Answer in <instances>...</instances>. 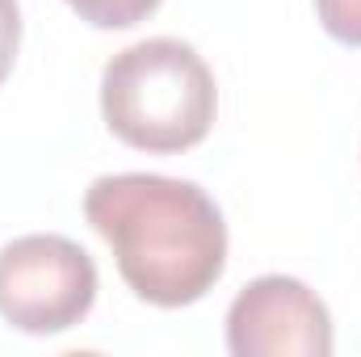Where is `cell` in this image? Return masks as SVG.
Returning <instances> with one entry per match:
<instances>
[{
  "label": "cell",
  "mask_w": 361,
  "mask_h": 357,
  "mask_svg": "<svg viewBox=\"0 0 361 357\" xmlns=\"http://www.w3.org/2000/svg\"><path fill=\"white\" fill-rule=\"evenodd\" d=\"M89 227L114 248L122 282L152 307H189L227 269V223L214 198L180 177L114 173L85 193Z\"/></svg>",
  "instance_id": "obj_1"
},
{
  "label": "cell",
  "mask_w": 361,
  "mask_h": 357,
  "mask_svg": "<svg viewBox=\"0 0 361 357\" xmlns=\"http://www.w3.org/2000/svg\"><path fill=\"white\" fill-rule=\"evenodd\" d=\"M101 114L114 139L135 152H189L219 114L214 72L180 38H143L105 63Z\"/></svg>",
  "instance_id": "obj_2"
},
{
  "label": "cell",
  "mask_w": 361,
  "mask_h": 357,
  "mask_svg": "<svg viewBox=\"0 0 361 357\" xmlns=\"http://www.w3.org/2000/svg\"><path fill=\"white\" fill-rule=\"evenodd\" d=\"M97 303V265L68 236H21L0 248V315L30 337L76 328Z\"/></svg>",
  "instance_id": "obj_3"
},
{
  "label": "cell",
  "mask_w": 361,
  "mask_h": 357,
  "mask_svg": "<svg viewBox=\"0 0 361 357\" xmlns=\"http://www.w3.org/2000/svg\"><path fill=\"white\" fill-rule=\"evenodd\" d=\"M227 349L235 357H328L332 315L298 277L265 273L235 294L227 311Z\"/></svg>",
  "instance_id": "obj_4"
},
{
  "label": "cell",
  "mask_w": 361,
  "mask_h": 357,
  "mask_svg": "<svg viewBox=\"0 0 361 357\" xmlns=\"http://www.w3.org/2000/svg\"><path fill=\"white\" fill-rule=\"evenodd\" d=\"M68 4L80 13V21L97 30H130L160 8V0H68Z\"/></svg>",
  "instance_id": "obj_5"
},
{
  "label": "cell",
  "mask_w": 361,
  "mask_h": 357,
  "mask_svg": "<svg viewBox=\"0 0 361 357\" xmlns=\"http://www.w3.org/2000/svg\"><path fill=\"white\" fill-rule=\"evenodd\" d=\"M319 25L341 47H361V0H315Z\"/></svg>",
  "instance_id": "obj_6"
},
{
  "label": "cell",
  "mask_w": 361,
  "mask_h": 357,
  "mask_svg": "<svg viewBox=\"0 0 361 357\" xmlns=\"http://www.w3.org/2000/svg\"><path fill=\"white\" fill-rule=\"evenodd\" d=\"M17 42H21V8H17V0H0V85L13 72Z\"/></svg>",
  "instance_id": "obj_7"
}]
</instances>
